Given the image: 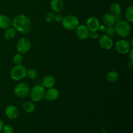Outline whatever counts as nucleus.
Listing matches in <instances>:
<instances>
[{
    "mask_svg": "<svg viewBox=\"0 0 133 133\" xmlns=\"http://www.w3.org/2000/svg\"><path fill=\"white\" fill-rule=\"evenodd\" d=\"M99 36V35L97 32V31H90V32L89 37H90L93 40H97Z\"/></svg>",
    "mask_w": 133,
    "mask_h": 133,
    "instance_id": "cd10ccee",
    "label": "nucleus"
},
{
    "mask_svg": "<svg viewBox=\"0 0 133 133\" xmlns=\"http://www.w3.org/2000/svg\"><path fill=\"white\" fill-rule=\"evenodd\" d=\"M55 78L52 75H47L42 79V86L45 88H50L55 84Z\"/></svg>",
    "mask_w": 133,
    "mask_h": 133,
    "instance_id": "f3484780",
    "label": "nucleus"
},
{
    "mask_svg": "<svg viewBox=\"0 0 133 133\" xmlns=\"http://www.w3.org/2000/svg\"><path fill=\"white\" fill-rule=\"evenodd\" d=\"M75 33H76L77 36L78 38L80 40H87L88 37H89L90 32L86 25H79L78 27L75 29Z\"/></svg>",
    "mask_w": 133,
    "mask_h": 133,
    "instance_id": "1a4fd4ad",
    "label": "nucleus"
},
{
    "mask_svg": "<svg viewBox=\"0 0 133 133\" xmlns=\"http://www.w3.org/2000/svg\"><path fill=\"white\" fill-rule=\"evenodd\" d=\"M116 34L119 35L120 37L126 38L130 35L131 32V26L127 21L119 20L116 22L114 25Z\"/></svg>",
    "mask_w": 133,
    "mask_h": 133,
    "instance_id": "f03ea898",
    "label": "nucleus"
},
{
    "mask_svg": "<svg viewBox=\"0 0 133 133\" xmlns=\"http://www.w3.org/2000/svg\"><path fill=\"white\" fill-rule=\"evenodd\" d=\"M64 6L63 0H51L50 2V7L52 11L55 13H58L62 11Z\"/></svg>",
    "mask_w": 133,
    "mask_h": 133,
    "instance_id": "4468645a",
    "label": "nucleus"
},
{
    "mask_svg": "<svg viewBox=\"0 0 133 133\" xmlns=\"http://www.w3.org/2000/svg\"><path fill=\"white\" fill-rule=\"evenodd\" d=\"M125 18L129 23L133 22V6H129L125 11Z\"/></svg>",
    "mask_w": 133,
    "mask_h": 133,
    "instance_id": "4be33fe9",
    "label": "nucleus"
},
{
    "mask_svg": "<svg viewBox=\"0 0 133 133\" xmlns=\"http://www.w3.org/2000/svg\"><path fill=\"white\" fill-rule=\"evenodd\" d=\"M12 25L16 31L22 34H28L32 27L31 19L25 14L16 16L12 20Z\"/></svg>",
    "mask_w": 133,
    "mask_h": 133,
    "instance_id": "f257e3e1",
    "label": "nucleus"
},
{
    "mask_svg": "<svg viewBox=\"0 0 133 133\" xmlns=\"http://www.w3.org/2000/svg\"><path fill=\"white\" fill-rule=\"evenodd\" d=\"M58 96H59V92L58 90L52 87V88H48V90L45 91L44 98L48 101H53L57 100Z\"/></svg>",
    "mask_w": 133,
    "mask_h": 133,
    "instance_id": "f8f14e48",
    "label": "nucleus"
},
{
    "mask_svg": "<svg viewBox=\"0 0 133 133\" xmlns=\"http://www.w3.org/2000/svg\"><path fill=\"white\" fill-rule=\"evenodd\" d=\"M119 75L118 71H110L106 75V79L109 83H116L119 79Z\"/></svg>",
    "mask_w": 133,
    "mask_h": 133,
    "instance_id": "a211bd4d",
    "label": "nucleus"
},
{
    "mask_svg": "<svg viewBox=\"0 0 133 133\" xmlns=\"http://www.w3.org/2000/svg\"><path fill=\"white\" fill-rule=\"evenodd\" d=\"M128 54L129 55V59L130 61H133V49H131L129 51V52L128 53Z\"/></svg>",
    "mask_w": 133,
    "mask_h": 133,
    "instance_id": "7c9ffc66",
    "label": "nucleus"
},
{
    "mask_svg": "<svg viewBox=\"0 0 133 133\" xmlns=\"http://www.w3.org/2000/svg\"><path fill=\"white\" fill-rule=\"evenodd\" d=\"M10 76L14 81H20L27 76V69L22 64L16 65L11 69Z\"/></svg>",
    "mask_w": 133,
    "mask_h": 133,
    "instance_id": "39448f33",
    "label": "nucleus"
},
{
    "mask_svg": "<svg viewBox=\"0 0 133 133\" xmlns=\"http://www.w3.org/2000/svg\"><path fill=\"white\" fill-rule=\"evenodd\" d=\"M31 48V42L27 38H21L16 43V49L21 54L28 53Z\"/></svg>",
    "mask_w": 133,
    "mask_h": 133,
    "instance_id": "0eeeda50",
    "label": "nucleus"
},
{
    "mask_svg": "<svg viewBox=\"0 0 133 133\" xmlns=\"http://www.w3.org/2000/svg\"><path fill=\"white\" fill-rule=\"evenodd\" d=\"M62 19H63V16H62V14H55V20L57 22H58V23H60V22H62Z\"/></svg>",
    "mask_w": 133,
    "mask_h": 133,
    "instance_id": "c85d7f7f",
    "label": "nucleus"
},
{
    "mask_svg": "<svg viewBox=\"0 0 133 133\" xmlns=\"http://www.w3.org/2000/svg\"><path fill=\"white\" fill-rule=\"evenodd\" d=\"M104 32L105 33V35L111 38L116 35V31L115 29H114V26H108V27H106V29H105Z\"/></svg>",
    "mask_w": 133,
    "mask_h": 133,
    "instance_id": "b1692460",
    "label": "nucleus"
},
{
    "mask_svg": "<svg viewBox=\"0 0 133 133\" xmlns=\"http://www.w3.org/2000/svg\"><path fill=\"white\" fill-rule=\"evenodd\" d=\"M29 85L26 83H19L15 86L14 89V93L16 96L19 98H24L29 95Z\"/></svg>",
    "mask_w": 133,
    "mask_h": 133,
    "instance_id": "423d86ee",
    "label": "nucleus"
},
{
    "mask_svg": "<svg viewBox=\"0 0 133 133\" xmlns=\"http://www.w3.org/2000/svg\"><path fill=\"white\" fill-rule=\"evenodd\" d=\"M23 61H24V58H23V55L21 53H16L14 56V57H13V62H14V63L16 65L22 64V63L23 62Z\"/></svg>",
    "mask_w": 133,
    "mask_h": 133,
    "instance_id": "5701e85b",
    "label": "nucleus"
},
{
    "mask_svg": "<svg viewBox=\"0 0 133 133\" xmlns=\"http://www.w3.org/2000/svg\"><path fill=\"white\" fill-rule=\"evenodd\" d=\"M23 109L27 113L33 112L36 109L35 103L31 101H26L23 104Z\"/></svg>",
    "mask_w": 133,
    "mask_h": 133,
    "instance_id": "412c9836",
    "label": "nucleus"
},
{
    "mask_svg": "<svg viewBox=\"0 0 133 133\" xmlns=\"http://www.w3.org/2000/svg\"><path fill=\"white\" fill-rule=\"evenodd\" d=\"M55 13L53 11H51L48 12V14L45 15V20L48 23H51V22H53L55 20Z\"/></svg>",
    "mask_w": 133,
    "mask_h": 133,
    "instance_id": "a878e982",
    "label": "nucleus"
},
{
    "mask_svg": "<svg viewBox=\"0 0 133 133\" xmlns=\"http://www.w3.org/2000/svg\"><path fill=\"white\" fill-rule=\"evenodd\" d=\"M103 22L106 27L108 26H114L116 23L115 16L112 14L111 13H107L103 17Z\"/></svg>",
    "mask_w": 133,
    "mask_h": 133,
    "instance_id": "dca6fc26",
    "label": "nucleus"
},
{
    "mask_svg": "<svg viewBox=\"0 0 133 133\" xmlns=\"http://www.w3.org/2000/svg\"><path fill=\"white\" fill-rule=\"evenodd\" d=\"M12 25V19L5 14H0V28L6 29Z\"/></svg>",
    "mask_w": 133,
    "mask_h": 133,
    "instance_id": "2eb2a0df",
    "label": "nucleus"
},
{
    "mask_svg": "<svg viewBox=\"0 0 133 133\" xmlns=\"http://www.w3.org/2000/svg\"><path fill=\"white\" fill-rule=\"evenodd\" d=\"M105 29H106V26H105V25H101V24H100L99 27L98 31H99L100 32H105Z\"/></svg>",
    "mask_w": 133,
    "mask_h": 133,
    "instance_id": "c756f323",
    "label": "nucleus"
},
{
    "mask_svg": "<svg viewBox=\"0 0 133 133\" xmlns=\"http://www.w3.org/2000/svg\"><path fill=\"white\" fill-rule=\"evenodd\" d=\"M61 23L65 29L68 31H73L78 27L79 25V20L77 17L70 14L63 17Z\"/></svg>",
    "mask_w": 133,
    "mask_h": 133,
    "instance_id": "20e7f679",
    "label": "nucleus"
},
{
    "mask_svg": "<svg viewBox=\"0 0 133 133\" xmlns=\"http://www.w3.org/2000/svg\"><path fill=\"white\" fill-rule=\"evenodd\" d=\"M132 45L128 40H119L115 44V49L120 54H127L131 49Z\"/></svg>",
    "mask_w": 133,
    "mask_h": 133,
    "instance_id": "6e6552de",
    "label": "nucleus"
},
{
    "mask_svg": "<svg viewBox=\"0 0 133 133\" xmlns=\"http://www.w3.org/2000/svg\"><path fill=\"white\" fill-rule=\"evenodd\" d=\"M133 62L132 61H129V62L127 63V68H131L132 67Z\"/></svg>",
    "mask_w": 133,
    "mask_h": 133,
    "instance_id": "2f4dec72",
    "label": "nucleus"
},
{
    "mask_svg": "<svg viewBox=\"0 0 133 133\" xmlns=\"http://www.w3.org/2000/svg\"><path fill=\"white\" fill-rule=\"evenodd\" d=\"M45 88L40 84H36L30 90L29 95L32 102H39L44 98Z\"/></svg>",
    "mask_w": 133,
    "mask_h": 133,
    "instance_id": "7ed1b4c3",
    "label": "nucleus"
},
{
    "mask_svg": "<svg viewBox=\"0 0 133 133\" xmlns=\"http://www.w3.org/2000/svg\"><path fill=\"white\" fill-rule=\"evenodd\" d=\"M3 121L1 120V119H0V132H1V131H2L3 129Z\"/></svg>",
    "mask_w": 133,
    "mask_h": 133,
    "instance_id": "473e14b6",
    "label": "nucleus"
},
{
    "mask_svg": "<svg viewBox=\"0 0 133 133\" xmlns=\"http://www.w3.org/2000/svg\"><path fill=\"white\" fill-rule=\"evenodd\" d=\"M122 6L118 3H113L110 6V11L112 14L114 16L119 15L122 13Z\"/></svg>",
    "mask_w": 133,
    "mask_h": 133,
    "instance_id": "aec40b11",
    "label": "nucleus"
},
{
    "mask_svg": "<svg viewBox=\"0 0 133 133\" xmlns=\"http://www.w3.org/2000/svg\"><path fill=\"white\" fill-rule=\"evenodd\" d=\"M2 130L3 131L4 133H13V132H14V129L10 125H3Z\"/></svg>",
    "mask_w": 133,
    "mask_h": 133,
    "instance_id": "bb28decb",
    "label": "nucleus"
},
{
    "mask_svg": "<svg viewBox=\"0 0 133 133\" xmlns=\"http://www.w3.org/2000/svg\"><path fill=\"white\" fill-rule=\"evenodd\" d=\"M16 31L14 27H9L6 29L4 32V36L6 40H12L16 37Z\"/></svg>",
    "mask_w": 133,
    "mask_h": 133,
    "instance_id": "6ab92c4d",
    "label": "nucleus"
},
{
    "mask_svg": "<svg viewBox=\"0 0 133 133\" xmlns=\"http://www.w3.org/2000/svg\"><path fill=\"white\" fill-rule=\"evenodd\" d=\"M99 45L102 49L105 50H109L113 46V40L111 37L103 35L99 39Z\"/></svg>",
    "mask_w": 133,
    "mask_h": 133,
    "instance_id": "9d476101",
    "label": "nucleus"
},
{
    "mask_svg": "<svg viewBox=\"0 0 133 133\" xmlns=\"http://www.w3.org/2000/svg\"><path fill=\"white\" fill-rule=\"evenodd\" d=\"M99 25V21L94 16L89 17L86 22V26L90 31H97Z\"/></svg>",
    "mask_w": 133,
    "mask_h": 133,
    "instance_id": "9b49d317",
    "label": "nucleus"
},
{
    "mask_svg": "<svg viewBox=\"0 0 133 133\" xmlns=\"http://www.w3.org/2000/svg\"><path fill=\"white\" fill-rule=\"evenodd\" d=\"M37 75V71L35 69H29V70H27V76L26 77H28L29 79H36Z\"/></svg>",
    "mask_w": 133,
    "mask_h": 133,
    "instance_id": "393cba45",
    "label": "nucleus"
},
{
    "mask_svg": "<svg viewBox=\"0 0 133 133\" xmlns=\"http://www.w3.org/2000/svg\"><path fill=\"white\" fill-rule=\"evenodd\" d=\"M5 115L9 119H15L19 115V111L16 107L14 105H9L5 109Z\"/></svg>",
    "mask_w": 133,
    "mask_h": 133,
    "instance_id": "ddd939ff",
    "label": "nucleus"
}]
</instances>
